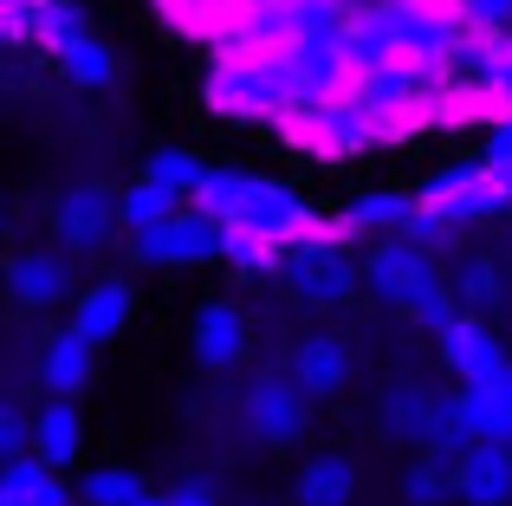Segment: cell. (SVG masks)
<instances>
[{"label": "cell", "instance_id": "d6a6232c", "mask_svg": "<svg viewBox=\"0 0 512 506\" xmlns=\"http://www.w3.org/2000/svg\"><path fill=\"white\" fill-rule=\"evenodd\" d=\"M461 26H474V33H512V0H461Z\"/></svg>", "mask_w": 512, "mask_h": 506}, {"label": "cell", "instance_id": "6da1fadb", "mask_svg": "<svg viewBox=\"0 0 512 506\" xmlns=\"http://www.w3.org/2000/svg\"><path fill=\"white\" fill-rule=\"evenodd\" d=\"M415 208H422V215H441L448 228H467V221H480V215H506L512 202H506L500 182H493L487 163H467V169H441V176L415 195Z\"/></svg>", "mask_w": 512, "mask_h": 506}, {"label": "cell", "instance_id": "8fae6325", "mask_svg": "<svg viewBox=\"0 0 512 506\" xmlns=\"http://www.w3.org/2000/svg\"><path fill=\"white\" fill-rule=\"evenodd\" d=\"M111 221H117V195H104V189H72L52 208V228H59L65 247H98L111 234Z\"/></svg>", "mask_w": 512, "mask_h": 506}, {"label": "cell", "instance_id": "e575fe53", "mask_svg": "<svg viewBox=\"0 0 512 506\" xmlns=\"http://www.w3.org/2000/svg\"><path fill=\"white\" fill-rule=\"evenodd\" d=\"M130 506H169V500H163V494H137Z\"/></svg>", "mask_w": 512, "mask_h": 506}, {"label": "cell", "instance_id": "cb8c5ba5", "mask_svg": "<svg viewBox=\"0 0 512 506\" xmlns=\"http://www.w3.org/2000/svg\"><path fill=\"white\" fill-rule=\"evenodd\" d=\"M247 182L253 176H240V169H208V176L195 182V195H188V208L227 228V221H234V208H240V195H247Z\"/></svg>", "mask_w": 512, "mask_h": 506}, {"label": "cell", "instance_id": "7c38bea8", "mask_svg": "<svg viewBox=\"0 0 512 506\" xmlns=\"http://www.w3.org/2000/svg\"><path fill=\"white\" fill-rule=\"evenodd\" d=\"M7 292H13V305H26V312L59 305L65 299V260L59 253H13L7 260Z\"/></svg>", "mask_w": 512, "mask_h": 506}, {"label": "cell", "instance_id": "4fadbf2b", "mask_svg": "<svg viewBox=\"0 0 512 506\" xmlns=\"http://www.w3.org/2000/svg\"><path fill=\"white\" fill-rule=\"evenodd\" d=\"M124 325H130V286L124 279H98V286L72 305V331L85 344H111Z\"/></svg>", "mask_w": 512, "mask_h": 506}, {"label": "cell", "instance_id": "d590c367", "mask_svg": "<svg viewBox=\"0 0 512 506\" xmlns=\"http://www.w3.org/2000/svg\"><path fill=\"white\" fill-rule=\"evenodd\" d=\"M506 448H512V442H506Z\"/></svg>", "mask_w": 512, "mask_h": 506}, {"label": "cell", "instance_id": "2e32d148", "mask_svg": "<svg viewBox=\"0 0 512 506\" xmlns=\"http://www.w3.org/2000/svg\"><path fill=\"white\" fill-rule=\"evenodd\" d=\"M409 215H415V195L370 189V195H357V202L338 215V228H344V241H357V234H402V228H409Z\"/></svg>", "mask_w": 512, "mask_h": 506}, {"label": "cell", "instance_id": "d6986e66", "mask_svg": "<svg viewBox=\"0 0 512 506\" xmlns=\"http://www.w3.org/2000/svg\"><path fill=\"white\" fill-rule=\"evenodd\" d=\"M91 351H98V344H85L78 331H59V338L46 344V357H39V383H46L52 396H78L91 383Z\"/></svg>", "mask_w": 512, "mask_h": 506}, {"label": "cell", "instance_id": "ba28073f", "mask_svg": "<svg viewBox=\"0 0 512 506\" xmlns=\"http://www.w3.org/2000/svg\"><path fill=\"white\" fill-rule=\"evenodd\" d=\"M240 357H247V318H240V305L208 299L195 312V364L201 370H234Z\"/></svg>", "mask_w": 512, "mask_h": 506}, {"label": "cell", "instance_id": "ffe728a7", "mask_svg": "<svg viewBox=\"0 0 512 506\" xmlns=\"http://www.w3.org/2000/svg\"><path fill=\"white\" fill-rule=\"evenodd\" d=\"M169 215H182V195H169L163 182H130L124 195H117V221H124L130 234H150V228H163Z\"/></svg>", "mask_w": 512, "mask_h": 506}, {"label": "cell", "instance_id": "7402d4cb", "mask_svg": "<svg viewBox=\"0 0 512 506\" xmlns=\"http://www.w3.org/2000/svg\"><path fill=\"white\" fill-rule=\"evenodd\" d=\"M428 461H461L467 448H474V429H467V416H461V396H435V422H428Z\"/></svg>", "mask_w": 512, "mask_h": 506}, {"label": "cell", "instance_id": "9a60e30c", "mask_svg": "<svg viewBox=\"0 0 512 506\" xmlns=\"http://www.w3.org/2000/svg\"><path fill=\"white\" fill-rule=\"evenodd\" d=\"M0 506H72V494L39 455H20L0 461Z\"/></svg>", "mask_w": 512, "mask_h": 506}, {"label": "cell", "instance_id": "d4e9b609", "mask_svg": "<svg viewBox=\"0 0 512 506\" xmlns=\"http://www.w3.org/2000/svg\"><path fill=\"white\" fill-rule=\"evenodd\" d=\"M221 260L240 266V273H279V266H286V247L253 234V228H221Z\"/></svg>", "mask_w": 512, "mask_h": 506}, {"label": "cell", "instance_id": "603a6c76", "mask_svg": "<svg viewBox=\"0 0 512 506\" xmlns=\"http://www.w3.org/2000/svg\"><path fill=\"white\" fill-rule=\"evenodd\" d=\"M402 312H409L422 331H435V338H441V331H448L454 318H461V292H454L448 279H435V273H428L422 286H415L409 299H402Z\"/></svg>", "mask_w": 512, "mask_h": 506}, {"label": "cell", "instance_id": "1f68e13d", "mask_svg": "<svg viewBox=\"0 0 512 506\" xmlns=\"http://www.w3.org/2000/svg\"><path fill=\"white\" fill-rule=\"evenodd\" d=\"M454 292H461V305H493L500 299V273H493L487 260H467L461 279H454Z\"/></svg>", "mask_w": 512, "mask_h": 506}, {"label": "cell", "instance_id": "4316f807", "mask_svg": "<svg viewBox=\"0 0 512 506\" xmlns=\"http://www.w3.org/2000/svg\"><path fill=\"white\" fill-rule=\"evenodd\" d=\"M137 494H150V487H143V474H130V468H91L85 481H78V500L85 506H130Z\"/></svg>", "mask_w": 512, "mask_h": 506}, {"label": "cell", "instance_id": "f1b7e54d", "mask_svg": "<svg viewBox=\"0 0 512 506\" xmlns=\"http://www.w3.org/2000/svg\"><path fill=\"white\" fill-rule=\"evenodd\" d=\"M402 494H409L415 506L448 500V494H454V468H448V461H415V468H409V481H402Z\"/></svg>", "mask_w": 512, "mask_h": 506}, {"label": "cell", "instance_id": "e0dca14e", "mask_svg": "<svg viewBox=\"0 0 512 506\" xmlns=\"http://www.w3.org/2000/svg\"><path fill=\"white\" fill-rule=\"evenodd\" d=\"M344 377H350V351L338 338H305L299 351H292V383H299L305 396L344 390Z\"/></svg>", "mask_w": 512, "mask_h": 506}, {"label": "cell", "instance_id": "f546056e", "mask_svg": "<svg viewBox=\"0 0 512 506\" xmlns=\"http://www.w3.org/2000/svg\"><path fill=\"white\" fill-rule=\"evenodd\" d=\"M480 91L512 117V33H493V65H487V78H480Z\"/></svg>", "mask_w": 512, "mask_h": 506}, {"label": "cell", "instance_id": "30bf717a", "mask_svg": "<svg viewBox=\"0 0 512 506\" xmlns=\"http://www.w3.org/2000/svg\"><path fill=\"white\" fill-rule=\"evenodd\" d=\"M428 422H435V390H422V383H389V390L376 396V429H383L389 442L422 448Z\"/></svg>", "mask_w": 512, "mask_h": 506}, {"label": "cell", "instance_id": "277c9868", "mask_svg": "<svg viewBox=\"0 0 512 506\" xmlns=\"http://www.w3.org/2000/svg\"><path fill=\"white\" fill-rule=\"evenodd\" d=\"M240 416H247V435L286 448V442H299V435H305L312 409H305V390L292 377H260L247 390V403H240Z\"/></svg>", "mask_w": 512, "mask_h": 506}, {"label": "cell", "instance_id": "83f0119b", "mask_svg": "<svg viewBox=\"0 0 512 506\" xmlns=\"http://www.w3.org/2000/svg\"><path fill=\"white\" fill-rule=\"evenodd\" d=\"M143 176H150V182H163L169 195H182V202H188V195H195V182L208 176V163H201L195 150H156Z\"/></svg>", "mask_w": 512, "mask_h": 506}, {"label": "cell", "instance_id": "836d02e7", "mask_svg": "<svg viewBox=\"0 0 512 506\" xmlns=\"http://www.w3.org/2000/svg\"><path fill=\"white\" fill-rule=\"evenodd\" d=\"M163 500H169V506H221L208 481H182V487H175V494H163Z\"/></svg>", "mask_w": 512, "mask_h": 506}, {"label": "cell", "instance_id": "484cf974", "mask_svg": "<svg viewBox=\"0 0 512 506\" xmlns=\"http://www.w3.org/2000/svg\"><path fill=\"white\" fill-rule=\"evenodd\" d=\"M59 65H65V78L85 85V91H98V85H111V78H117V59H111V46H104L98 33H85L78 46H65Z\"/></svg>", "mask_w": 512, "mask_h": 506}, {"label": "cell", "instance_id": "5bb4252c", "mask_svg": "<svg viewBox=\"0 0 512 506\" xmlns=\"http://www.w3.org/2000/svg\"><path fill=\"white\" fill-rule=\"evenodd\" d=\"M78 442H85V429H78L72 396H52V403L33 416V455L59 474V468H72V461H78Z\"/></svg>", "mask_w": 512, "mask_h": 506}, {"label": "cell", "instance_id": "3957f363", "mask_svg": "<svg viewBox=\"0 0 512 506\" xmlns=\"http://www.w3.org/2000/svg\"><path fill=\"white\" fill-rule=\"evenodd\" d=\"M130 247H137L143 266H208V260H221V221L182 208V215L163 221V228L130 234Z\"/></svg>", "mask_w": 512, "mask_h": 506}, {"label": "cell", "instance_id": "4dcf8cb0", "mask_svg": "<svg viewBox=\"0 0 512 506\" xmlns=\"http://www.w3.org/2000/svg\"><path fill=\"white\" fill-rule=\"evenodd\" d=\"M33 455V416L20 403H0V461Z\"/></svg>", "mask_w": 512, "mask_h": 506}, {"label": "cell", "instance_id": "8992f818", "mask_svg": "<svg viewBox=\"0 0 512 506\" xmlns=\"http://www.w3.org/2000/svg\"><path fill=\"white\" fill-rule=\"evenodd\" d=\"M441 364H448L461 383H487V377L506 370V344L493 338V325H480L474 312H461L448 331H441Z\"/></svg>", "mask_w": 512, "mask_h": 506}, {"label": "cell", "instance_id": "9c48e42d", "mask_svg": "<svg viewBox=\"0 0 512 506\" xmlns=\"http://www.w3.org/2000/svg\"><path fill=\"white\" fill-rule=\"evenodd\" d=\"M461 416L474 429V442H512V364L487 383H461Z\"/></svg>", "mask_w": 512, "mask_h": 506}, {"label": "cell", "instance_id": "ac0fdd59", "mask_svg": "<svg viewBox=\"0 0 512 506\" xmlns=\"http://www.w3.org/2000/svg\"><path fill=\"white\" fill-rule=\"evenodd\" d=\"M350 494H357V468L338 448H325L299 468V506H350Z\"/></svg>", "mask_w": 512, "mask_h": 506}, {"label": "cell", "instance_id": "52a82bcc", "mask_svg": "<svg viewBox=\"0 0 512 506\" xmlns=\"http://www.w3.org/2000/svg\"><path fill=\"white\" fill-rule=\"evenodd\" d=\"M454 494L467 506H512V448L506 442H474L454 461Z\"/></svg>", "mask_w": 512, "mask_h": 506}, {"label": "cell", "instance_id": "7a4b0ae2", "mask_svg": "<svg viewBox=\"0 0 512 506\" xmlns=\"http://www.w3.org/2000/svg\"><path fill=\"white\" fill-rule=\"evenodd\" d=\"M312 221H318V208L305 202L299 189H286V182H260V176H253L227 228H253V234H266V241L292 247L299 234H312Z\"/></svg>", "mask_w": 512, "mask_h": 506}, {"label": "cell", "instance_id": "5b68a950", "mask_svg": "<svg viewBox=\"0 0 512 506\" xmlns=\"http://www.w3.org/2000/svg\"><path fill=\"white\" fill-rule=\"evenodd\" d=\"M428 273H435V266H428V247H415L409 234H389V241H376L363 253V286H370L376 299H389V305H402Z\"/></svg>", "mask_w": 512, "mask_h": 506}, {"label": "cell", "instance_id": "44dd1931", "mask_svg": "<svg viewBox=\"0 0 512 506\" xmlns=\"http://www.w3.org/2000/svg\"><path fill=\"white\" fill-rule=\"evenodd\" d=\"M91 33V20H85V7L78 0H33V39L59 59L65 46H78V39Z\"/></svg>", "mask_w": 512, "mask_h": 506}]
</instances>
